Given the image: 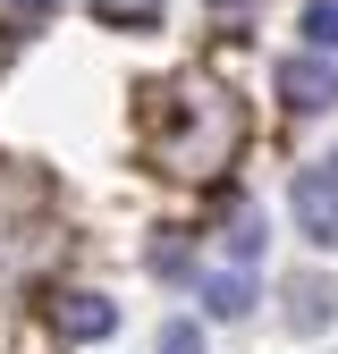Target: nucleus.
Segmentation results:
<instances>
[{"label": "nucleus", "mask_w": 338, "mask_h": 354, "mask_svg": "<svg viewBox=\"0 0 338 354\" xmlns=\"http://www.w3.org/2000/svg\"><path fill=\"white\" fill-rule=\"evenodd\" d=\"M220 9H229V0H220Z\"/></svg>", "instance_id": "11"}, {"label": "nucleus", "mask_w": 338, "mask_h": 354, "mask_svg": "<svg viewBox=\"0 0 338 354\" xmlns=\"http://www.w3.org/2000/svg\"><path fill=\"white\" fill-rule=\"evenodd\" d=\"M279 102H287L296 118H321V110H338V68H330L321 51L287 59V68H279Z\"/></svg>", "instance_id": "2"}, {"label": "nucleus", "mask_w": 338, "mask_h": 354, "mask_svg": "<svg viewBox=\"0 0 338 354\" xmlns=\"http://www.w3.org/2000/svg\"><path fill=\"white\" fill-rule=\"evenodd\" d=\"M287 203H296V228H305L321 253H338V152L296 169V194Z\"/></svg>", "instance_id": "1"}, {"label": "nucleus", "mask_w": 338, "mask_h": 354, "mask_svg": "<svg viewBox=\"0 0 338 354\" xmlns=\"http://www.w3.org/2000/svg\"><path fill=\"white\" fill-rule=\"evenodd\" d=\"M203 313H211V321L254 313V279H245V270H211V279H203Z\"/></svg>", "instance_id": "4"}, {"label": "nucleus", "mask_w": 338, "mask_h": 354, "mask_svg": "<svg viewBox=\"0 0 338 354\" xmlns=\"http://www.w3.org/2000/svg\"><path fill=\"white\" fill-rule=\"evenodd\" d=\"M152 354H203V329H195V321H169V329H161V346H152Z\"/></svg>", "instance_id": "8"}, {"label": "nucleus", "mask_w": 338, "mask_h": 354, "mask_svg": "<svg viewBox=\"0 0 338 354\" xmlns=\"http://www.w3.org/2000/svg\"><path fill=\"white\" fill-rule=\"evenodd\" d=\"M330 321H338V287H321V279L296 287V329H330Z\"/></svg>", "instance_id": "5"}, {"label": "nucleus", "mask_w": 338, "mask_h": 354, "mask_svg": "<svg viewBox=\"0 0 338 354\" xmlns=\"http://www.w3.org/2000/svg\"><path fill=\"white\" fill-rule=\"evenodd\" d=\"M229 245H237V261H254V253H263V219L237 211V236H229Z\"/></svg>", "instance_id": "9"}, {"label": "nucleus", "mask_w": 338, "mask_h": 354, "mask_svg": "<svg viewBox=\"0 0 338 354\" xmlns=\"http://www.w3.org/2000/svg\"><path fill=\"white\" fill-rule=\"evenodd\" d=\"M60 0H0V17H51Z\"/></svg>", "instance_id": "10"}, {"label": "nucleus", "mask_w": 338, "mask_h": 354, "mask_svg": "<svg viewBox=\"0 0 338 354\" xmlns=\"http://www.w3.org/2000/svg\"><path fill=\"white\" fill-rule=\"evenodd\" d=\"M94 17H102V26H152L161 0H94Z\"/></svg>", "instance_id": "6"}, {"label": "nucleus", "mask_w": 338, "mask_h": 354, "mask_svg": "<svg viewBox=\"0 0 338 354\" xmlns=\"http://www.w3.org/2000/svg\"><path fill=\"white\" fill-rule=\"evenodd\" d=\"M51 321H60V337H110L118 329V304L110 295H60Z\"/></svg>", "instance_id": "3"}, {"label": "nucleus", "mask_w": 338, "mask_h": 354, "mask_svg": "<svg viewBox=\"0 0 338 354\" xmlns=\"http://www.w3.org/2000/svg\"><path fill=\"white\" fill-rule=\"evenodd\" d=\"M305 42L313 51H338V0H313L305 9Z\"/></svg>", "instance_id": "7"}]
</instances>
